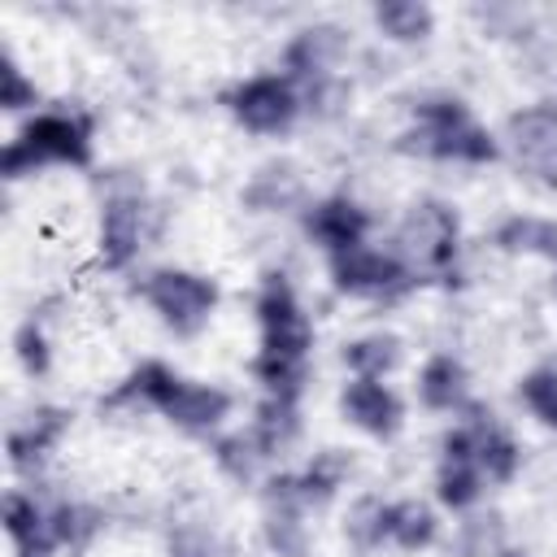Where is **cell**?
I'll list each match as a JSON object with an SVG mask.
<instances>
[{
    "instance_id": "6da1fadb",
    "label": "cell",
    "mask_w": 557,
    "mask_h": 557,
    "mask_svg": "<svg viewBox=\"0 0 557 557\" xmlns=\"http://www.w3.org/2000/svg\"><path fill=\"white\" fill-rule=\"evenodd\" d=\"M257 318H261V352H257V374L270 387V396H287L296 400L300 392V374H305V357L313 344V326L300 313L292 287L283 278H265L261 300H257Z\"/></svg>"
},
{
    "instance_id": "7a4b0ae2",
    "label": "cell",
    "mask_w": 557,
    "mask_h": 557,
    "mask_svg": "<svg viewBox=\"0 0 557 557\" xmlns=\"http://www.w3.org/2000/svg\"><path fill=\"white\" fill-rule=\"evenodd\" d=\"M126 392L144 396L148 405H157L170 422H178V426H187V431H209V426H218V422L226 418V409H231V396H226L222 387L187 383V379H178L174 370H165L161 361L139 366Z\"/></svg>"
},
{
    "instance_id": "3957f363",
    "label": "cell",
    "mask_w": 557,
    "mask_h": 557,
    "mask_svg": "<svg viewBox=\"0 0 557 557\" xmlns=\"http://www.w3.org/2000/svg\"><path fill=\"white\" fill-rule=\"evenodd\" d=\"M61 161V165H87L91 161V131L74 113H39L0 157L4 174L17 178L30 165Z\"/></svg>"
},
{
    "instance_id": "277c9868",
    "label": "cell",
    "mask_w": 557,
    "mask_h": 557,
    "mask_svg": "<svg viewBox=\"0 0 557 557\" xmlns=\"http://www.w3.org/2000/svg\"><path fill=\"white\" fill-rule=\"evenodd\" d=\"M413 144L405 148H422L431 157H444V161H492L496 157V144L492 135L466 113L461 100H431L418 109V131L409 135Z\"/></svg>"
},
{
    "instance_id": "5b68a950",
    "label": "cell",
    "mask_w": 557,
    "mask_h": 557,
    "mask_svg": "<svg viewBox=\"0 0 557 557\" xmlns=\"http://www.w3.org/2000/svg\"><path fill=\"white\" fill-rule=\"evenodd\" d=\"M144 296L165 318V326H174L178 335H196L218 305V287L200 274H187V270H157L148 278Z\"/></svg>"
},
{
    "instance_id": "8992f818",
    "label": "cell",
    "mask_w": 557,
    "mask_h": 557,
    "mask_svg": "<svg viewBox=\"0 0 557 557\" xmlns=\"http://www.w3.org/2000/svg\"><path fill=\"white\" fill-rule=\"evenodd\" d=\"M231 109H235V117H239L248 131H257V135H278V131L292 126L300 100H296V91H292L287 78L261 74V78H248V83L231 96Z\"/></svg>"
},
{
    "instance_id": "52a82bcc",
    "label": "cell",
    "mask_w": 557,
    "mask_h": 557,
    "mask_svg": "<svg viewBox=\"0 0 557 557\" xmlns=\"http://www.w3.org/2000/svg\"><path fill=\"white\" fill-rule=\"evenodd\" d=\"M331 274L352 296H396L409 283V270L392 252H379V248H366V244L331 257Z\"/></svg>"
},
{
    "instance_id": "ba28073f",
    "label": "cell",
    "mask_w": 557,
    "mask_h": 557,
    "mask_svg": "<svg viewBox=\"0 0 557 557\" xmlns=\"http://www.w3.org/2000/svg\"><path fill=\"white\" fill-rule=\"evenodd\" d=\"M405 248L426 265V270H444L457 252V218L448 205L426 200L409 213L405 222Z\"/></svg>"
},
{
    "instance_id": "9c48e42d",
    "label": "cell",
    "mask_w": 557,
    "mask_h": 557,
    "mask_svg": "<svg viewBox=\"0 0 557 557\" xmlns=\"http://www.w3.org/2000/svg\"><path fill=\"white\" fill-rule=\"evenodd\" d=\"M344 413L370 435H392L400 426V400L379 379H357L344 387Z\"/></svg>"
},
{
    "instance_id": "30bf717a",
    "label": "cell",
    "mask_w": 557,
    "mask_h": 557,
    "mask_svg": "<svg viewBox=\"0 0 557 557\" xmlns=\"http://www.w3.org/2000/svg\"><path fill=\"white\" fill-rule=\"evenodd\" d=\"M305 226L322 248H331V257L361 248V239H366V213L352 200H322Z\"/></svg>"
},
{
    "instance_id": "8fae6325",
    "label": "cell",
    "mask_w": 557,
    "mask_h": 557,
    "mask_svg": "<svg viewBox=\"0 0 557 557\" xmlns=\"http://www.w3.org/2000/svg\"><path fill=\"white\" fill-rule=\"evenodd\" d=\"M139 252V205L135 200H109L104 226H100V257L104 265H126Z\"/></svg>"
},
{
    "instance_id": "7c38bea8",
    "label": "cell",
    "mask_w": 557,
    "mask_h": 557,
    "mask_svg": "<svg viewBox=\"0 0 557 557\" xmlns=\"http://www.w3.org/2000/svg\"><path fill=\"white\" fill-rule=\"evenodd\" d=\"M379 540H392L396 548L413 553V548H426L435 540V513L418 500H400V505H383V527H379Z\"/></svg>"
},
{
    "instance_id": "4fadbf2b",
    "label": "cell",
    "mask_w": 557,
    "mask_h": 557,
    "mask_svg": "<svg viewBox=\"0 0 557 557\" xmlns=\"http://www.w3.org/2000/svg\"><path fill=\"white\" fill-rule=\"evenodd\" d=\"M339 48H344V35L335 26H313V30L296 35V44L287 48V65L300 78H309V74H322L339 57Z\"/></svg>"
},
{
    "instance_id": "5bb4252c",
    "label": "cell",
    "mask_w": 557,
    "mask_h": 557,
    "mask_svg": "<svg viewBox=\"0 0 557 557\" xmlns=\"http://www.w3.org/2000/svg\"><path fill=\"white\" fill-rule=\"evenodd\" d=\"M509 139L518 144V152L544 157L557 144V104H531L522 113L509 117Z\"/></svg>"
},
{
    "instance_id": "9a60e30c",
    "label": "cell",
    "mask_w": 557,
    "mask_h": 557,
    "mask_svg": "<svg viewBox=\"0 0 557 557\" xmlns=\"http://www.w3.org/2000/svg\"><path fill=\"white\" fill-rule=\"evenodd\" d=\"M70 426V413H61V409H39L22 431H13L9 435V453H13V461H30V457H44L57 440H61V431Z\"/></svg>"
},
{
    "instance_id": "2e32d148",
    "label": "cell",
    "mask_w": 557,
    "mask_h": 557,
    "mask_svg": "<svg viewBox=\"0 0 557 557\" xmlns=\"http://www.w3.org/2000/svg\"><path fill=\"white\" fill-rule=\"evenodd\" d=\"M496 244L505 252H540V257L557 261V222H548V218H509L496 231Z\"/></svg>"
},
{
    "instance_id": "e0dca14e",
    "label": "cell",
    "mask_w": 557,
    "mask_h": 557,
    "mask_svg": "<svg viewBox=\"0 0 557 557\" xmlns=\"http://www.w3.org/2000/svg\"><path fill=\"white\" fill-rule=\"evenodd\" d=\"M470 431H474V461H479V470H483L487 479H509V474L518 470V448H513V440H509L505 431H496L492 422H487V426L474 422Z\"/></svg>"
},
{
    "instance_id": "ac0fdd59",
    "label": "cell",
    "mask_w": 557,
    "mask_h": 557,
    "mask_svg": "<svg viewBox=\"0 0 557 557\" xmlns=\"http://www.w3.org/2000/svg\"><path fill=\"white\" fill-rule=\"evenodd\" d=\"M4 531L13 535L17 548H22V544H57L48 518H44V513L35 509V500L22 496V492H9V496H4Z\"/></svg>"
},
{
    "instance_id": "d6986e66",
    "label": "cell",
    "mask_w": 557,
    "mask_h": 557,
    "mask_svg": "<svg viewBox=\"0 0 557 557\" xmlns=\"http://www.w3.org/2000/svg\"><path fill=\"white\" fill-rule=\"evenodd\" d=\"M461 379L466 374H461V366L453 357H431L426 370H422V379H418V392H422V400L431 409H453L461 400V387H466Z\"/></svg>"
},
{
    "instance_id": "ffe728a7",
    "label": "cell",
    "mask_w": 557,
    "mask_h": 557,
    "mask_svg": "<svg viewBox=\"0 0 557 557\" xmlns=\"http://www.w3.org/2000/svg\"><path fill=\"white\" fill-rule=\"evenodd\" d=\"M374 22L383 26V35H392V39H422V35H431V9L426 4H418V0H387V4H379L374 9Z\"/></svg>"
},
{
    "instance_id": "44dd1931",
    "label": "cell",
    "mask_w": 557,
    "mask_h": 557,
    "mask_svg": "<svg viewBox=\"0 0 557 557\" xmlns=\"http://www.w3.org/2000/svg\"><path fill=\"white\" fill-rule=\"evenodd\" d=\"M396 357H400V344L392 335H366V339L344 348V361H348V370L357 379H379L383 370L396 366Z\"/></svg>"
},
{
    "instance_id": "7402d4cb",
    "label": "cell",
    "mask_w": 557,
    "mask_h": 557,
    "mask_svg": "<svg viewBox=\"0 0 557 557\" xmlns=\"http://www.w3.org/2000/svg\"><path fill=\"white\" fill-rule=\"evenodd\" d=\"M344 470H348V461H344L339 453H322V457H313V466H309L300 479H292V487H296L300 500H326V496L339 487Z\"/></svg>"
},
{
    "instance_id": "603a6c76",
    "label": "cell",
    "mask_w": 557,
    "mask_h": 557,
    "mask_svg": "<svg viewBox=\"0 0 557 557\" xmlns=\"http://www.w3.org/2000/svg\"><path fill=\"white\" fill-rule=\"evenodd\" d=\"M296 191H300V183H296L292 170H261L257 183L248 187V205H257V209H278V205L296 200Z\"/></svg>"
},
{
    "instance_id": "cb8c5ba5",
    "label": "cell",
    "mask_w": 557,
    "mask_h": 557,
    "mask_svg": "<svg viewBox=\"0 0 557 557\" xmlns=\"http://www.w3.org/2000/svg\"><path fill=\"white\" fill-rule=\"evenodd\" d=\"M48 527H52V540H57V544H83V540L96 531V513H87V509H78V505H61V509L48 518Z\"/></svg>"
},
{
    "instance_id": "d4e9b609",
    "label": "cell",
    "mask_w": 557,
    "mask_h": 557,
    "mask_svg": "<svg viewBox=\"0 0 557 557\" xmlns=\"http://www.w3.org/2000/svg\"><path fill=\"white\" fill-rule=\"evenodd\" d=\"M522 396H527V405H531L548 426H557V370L531 374V379L522 383Z\"/></svg>"
},
{
    "instance_id": "484cf974",
    "label": "cell",
    "mask_w": 557,
    "mask_h": 557,
    "mask_svg": "<svg viewBox=\"0 0 557 557\" xmlns=\"http://www.w3.org/2000/svg\"><path fill=\"white\" fill-rule=\"evenodd\" d=\"M35 100V87L22 78V70L13 65V57H4L0 61V104L4 109H22V104H30Z\"/></svg>"
},
{
    "instance_id": "4316f807",
    "label": "cell",
    "mask_w": 557,
    "mask_h": 557,
    "mask_svg": "<svg viewBox=\"0 0 557 557\" xmlns=\"http://www.w3.org/2000/svg\"><path fill=\"white\" fill-rule=\"evenodd\" d=\"M17 352H22L26 370H44V366H48V352H44V339H39L35 326H22V335H17Z\"/></svg>"
},
{
    "instance_id": "83f0119b",
    "label": "cell",
    "mask_w": 557,
    "mask_h": 557,
    "mask_svg": "<svg viewBox=\"0 0 557 557\" xmlns=\"http://www.w3.org/2000/svg\"><path fill=\"white\" fill-rule=\"evenodd\" d=\"M17 557H52V544H22Z\"/></svg>"
},
{
    "instance_id": "f1b7e54d",
    "label": "cell",
    "mask_w": 557,
    "mask_h": 557,
    "mask_svg": "<svg viewBox=\"0 0 557 557\" xmlns=\"http://www.w3.org/2000/svg\"><path fill=\"white\" fill-rule=\"evenodd\" d=\"M540 165H544V170H548V174L557 178V144H553V148H548V152L540 157Z\"/></svg>"
},
{
    "instance_id": "f546056e",
    "label": "cell",
    "mask_w": 557,
    "mask_h": 557,
    "mask_svg": "<svg viewBox=\"0 0 557 557\" xmlns=\"http://www.w3.org/2000/svg\"><path fill=\"white\" fill-rule=\"evenodd\" d=\"M553 296H557V278H553Z\"/></svg>"
}]
</instances>
